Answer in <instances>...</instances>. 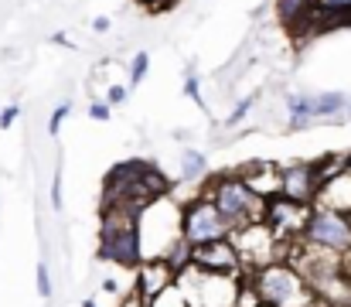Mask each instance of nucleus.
<instances>
[{
    "instance_id": "1",
    "label": "nucleus",
    "mask_w": 351,
    "mask_h": 307,
    "mask_svg": "<svg viewBox=\"0 0 351 307\" xmlns=\"http://www.w3.org/2000/svg\"><path fill=\"white\" fill-rule=\"evenodd\" d=\"M167 195H171V181L160 174L157 164L140 161V157H126L106 171L99 208H126V212L140 215L147 205L160 202Z\"/></svg>"
},
{
    "instance_id": "2",
    "label": "nucleus",
    "mask_w": 351,
    "mask_h": 307,
    "mask_svg": "<svg viewBox=\"0 0 351 307\" xmlns=\"http://www.w3.org/2000/svg\"><path fill=\"white\" fill-rule=\"evenodd\" d=\"M96 253L103 263H113L117 270H136L143 256L140 239V215L126 208H99V229H96Z\"/></svg>"
},
{
    "instance_id": "3",
    "label": "nucleus",
    "mask_w": 351,
    "mask_h": 307,
    "mask_svg": "<svg viewBox=\"0 0 351 307\" xmlns=\"http://www.w3.org/2000/svg\"><path fill=\"white\" fill-rule=\"evenodd\" d=\"M245 280L256 287L259 301L269 307H324L317 301L314 287L307 284V277L290 260H273V263L245 273Z\"/></svg>"
},
{
    "instance_id": "4",
    "label": "nucleus",
    "mask_w": 351,
    "mask_h": 307,
    "mask_svg": "<svg viewBox=\"0 0 351 307\" xmlns=\"http://www.w3.org/2000/svg\"><path fill=\"white\" fill-rule=\"evenodd\" d=\"M205 195L215 202V208L222 212V218L232 225V232L263 222L266 198L256 195L242 174H215V178H208L205 181Z\"/></svg>"
},
{
    "instance_id": "5",
    "label": "nucleus",
    "mask_w": 351,
    "mask_h": 307,
    "mask_svg": "<svg viewBox=\"0 0 351 307\" xmlns=\"http://www.w3.org/2000/svg\"><path fill=\"white\" fill-rule=\"evenodd\" d=\"M229 236H232V225L222 218V212L205 195V188L195 192L188 202H181V239L191 249L215 239H229Z\"/></svg>"
},
{
    "instance_id": "6",
    "label": "nucleus",
    "mask_w": 351,
    "mask_h": 307,
    "mask_svg": "<svg viewBox=\"0 0 351 307\" xmlns=\"http://www.w3.org/2000/svg\"><path fill=\"white\" fill-rule=\"evenodd\" d=\"M304 246L335 253V256H351V215L335 212V208H311V218L304 225Z\"/></svg>"
},
{
    "instance_id": "7",
    "label": "nucleus",
    "mask_w": 351,
    "mask_h": 307,
    "mask_svg": "<svg viewBox=\"0 0 351 307\" xmlns=\"http://www.w3.org/2000/svg\"><path fill=\"white\" fill-rule=\"evenodd\" d=\"M239 284H242V280L212 277V273H202V270H195V266H188V270L178 277V287H181V294L188 297L191 307H235Z\"/></svg>"
},
{
    "instance_id": "8",
    "label": "nucleus",
    "mask_w": 351,
    "mask_h": 307,
    "mask_svg": "<svg viewBox=\"0 0 351 307\" xmlns=\"http://www.w3.org/2000/svg\"><path fill=\"white\" fill-rule=\"evenodd\" d=\"M311 208L314 205H300V202L283 198V195H273V198H266L263 225L276 236L280 246H293V242L304 239V225L311 218Z\"/></svg>"
},
{
    "instance_id": "9",
    "label": "nucleus",
    "mask_w": 351,
    "mask_h": 307,
    "mask_svg": "<svg viewBox=\"0 0 351 307\" xmlns=\"http://www.w3.org/2000/svg\"><path fill=\"white\" fill-rule=\"evenodd\" d=\"M232 242H235V249H239V256H242L245 273H252V270H259V266H266L273 260H287V246H280L276 236L263 222L259 225H249V229H235Z\"/></svg>"
},
{
    "instance_id": "10",
    "label": "nucleus",
    "mask_w": 351,
    "mask_h": 307,
    "mask_svg": "<svg viewBox=\"0 0 351 307\" xmlns=\"http://www.w3.org/2000/svg\"><path fill=\"white\" fill-rule=\"evenodd\" d=\"M191 266L202 270V273H212V277H232V280L245 277V266H242V256L235 249L232 236L205 242V246H195L191 249Z\"/></svg>"
},
{
    "instance_id": "11",
    "label": "nucleus",
    "mask_w": 351,
    "mask_h": 307,
    "mask_svg": "<svg viewBox=\"0 0 351 307\" xmlns=\"http://www.w3.org/2000/svg\"><path fill=\"white\" fill-rule=\"evenodd\" d=\"M178 270L164 260V256H147L136 270H133V294L140 297V301H147V304H154L160 294H167L171 287H178Z\"/></svg>"
},
{
    "instance_id": "12",
    "label": "nucleus",
    "mask_w": 351,
    "mask_h": 307,
    "mask_svg": "<svg viewBox=\"0 0 351 307\" xmlns=\"http://www.w3.org/2000/svg\"><path fill=\"white\" fill-rule=\"evenodd\" d=\"M321 192V178H317V164L314 161H293L287 168H280V195L290 202L314 205Z\"/></svg>"
},
{
    "instance_id": "13",
    "label": "nucleus",
    "mask_w": 351,
    "mask_h": 307,
    "mask_svg": "<svg viewBox=\"0 0 351 307\" xmlns=\"http://www.w3.org/2000/svg\"><path fill=\"white\" fill-rule=\"evenodd\" d=\"M321 208H335V212H345L351 215V171L345 168L341 174H335L331 181H324L321 185V192H317V202Z\"/></svg>"
},
{
    "instance_id": "14",
    "label": "nucleus",
    "mask_w": 351,
    "mask_h": 307,
    "mask_svg": "<svg viewBox=\"0 0 351 307\" xmlns=\"http://www.w3.org/2000/svg\"><path fill=\"white\" fill-rule=\"evenodd\" d=\"M208 178H212V174H208V157H205L198 147H184V150H181L178 181H181V185H202V188H205Z\"/></svg>"
},
{
    "instance_id": "15",
    "label": "nucleus",
    "mask_w": 351,
    "mask_h": 307,
    "mask_svg": "<svg viewBox=\"0 0 351 307\" xmlns=\"http://www.w3.org/2000/svg\"><path fill=\"white\" fill-rule=\"evenodd\" d=\"M348 96L345 93H311V116L314 120H335L348 109Z\"/></svg>"
},
{
    "instance_id": "16",
    "label": "nucleus",
    "mask_w": 351,
    "mask_h": 307,
    "mask_svg": "<svg viewBox=\"0 0 351 307\" xmlns=\"http://www.w3.org/2000/svg\"><path fill=\"white\" fill-rule=\"evenodd\" d=\"M287 109H290V130H304L314 123L311 116V93H290L287 96Z\"/></svg>"
},
{
    "instance_id": "17",
    "label": "nucleus",
    "mask_w": 351,
    "mask_h": 307,
    "mask_svg": "<svg viewBox=\"0 0 351 307\" xmlns=\"http://www.w3.org/2000/svg\"><path fill=\"white\" fill-rule=\"evenodd\" d=\"M34 291H38V297H41V301H48V297L55 294V284H51V266H48V260H38V266H34Z\"/></svg>"
},
{
    "instance_id": "18",
    "label": "nucleus",
    "mask_w": 351,
    "mask_h": 307,
    "mask_svg": "<svg viewBox=\"0 0 351 307\" xmlns=\"http://www.w3.org/2000/svg\"><path fill=\"white\" fill-rule=\"evenodd\" d=\"M147 72H150V55L147 52H136L133 62H130V89H136L147 79Z\"/></svg>"
},
{
    "instance_id": "19",
    "label": "nucleus",
    "mask_w": 351,
    "mask_h": 307,
    "mask_svg": "<svg viewBox=\"0 0 351 307\" xmlns=\"http://www.w3.org/2000/svg\"><path fill=\"white\" fill-rule=\"evenodd\" d=\"M184 96L195 102V106H205V100H202V79H198V72H195V69H188V72H184Z\"/></svg>"
},
{
    "instance_id": "20",
    "label": "nucleus",
    "mask_w": 351,
    "mask_h": 307,
    "mask_svg": "<svg viewBox=\"0 0 351 307\" xmlns=\"http://www.w3.org/2000/svg\"><path fill=\"white\" fill-rule=\"evenodd\" d=\"M69 113H72V102H58V106L51 109V116H48V133H51V137H58V130H62V123H65Z\"/></svg>"
},
{
    "instance_id": "21",
    "label": "nucleus",
    "mask_w": 351,
    "mask_h": 307,
    "mask_svg": "<svg viewBox=\"0 0 351 307\" xmlns=\"http://www.w3.org/2000/svg\"><path fill=\"white\" fill-rule=\"evenodd\" d=\"M150 307H191V304H188V297L181 294V287H171L167 294H160Z\"/></svg>"
},
{
    "instance_id": "22",
    "label": "nucleus",
    "mask_w": 351,
    "mask_h": 307,
    "mask_svg": "<svg viewBox=\"0 0 351 307\" xmlns=\"http://www.w3.org/2000/svg\"><path fill=\"white\" fill-rule=\"evenodd\" d=\"M256 106V96H245V100H239L235 102V109L229 113V120H226V126H239L245 116H249V109Z\"/></svg>"
},
{
    "instance_id": "23",
    "label": "nucleus",
    "mask_w": 351,
    "mask_h": 307,
    "mask_svg": "<svg viewBox=\"0 0 351 307\" xmlns=\"http://www.w3.org/2000/svg\"><path fill=\"white\" fill-rule=\"evenodd\" d=\"M51 208L62 212L65 208V192H62V164L55 168V178H51Z\"/></svg>"
},
{
    "instance_id": "24",
    "label": "nucleus",
    "mask_w": 351,
    "mask_h": 307,
    "mask_svg": "<svg viewBox=\"0 0 351 307\" xmlns=\"http://www.w3.org/2000/svg\"><path fill=\"white\" fill-rule=\"evenodd\" d=\"M89 116H93V120H99V123H106V120L113 116V106H110L106 100H93L89 102Z\"/></svg>"
},
{
    "instance_id": "25",
    "label": "nucleus",
    "mask_w": 351,
    "mask_h": 307,
    "mask_svg": "<svg viewBox=\"0 0 351 307\" xmlns=\"http://www.w3.org/2000/svg\"><path fill=\"white\" fill-rule=\"evenodd\" d=\"M147 14H164V10H171V7H178L181 0H136Z\"/></svg>"
},
{
    "instance_id": "26",
    "label": "nucleus",
    "mask_w": 351,
    "mask_h": 307,
    "mask_svg": "<svg viewBox=\"0 0 351 307\" xmlns=\"http://www.w3.org/2000/svg\"><path fill=\"white\" fill-rule=\"evenodd\" d=\"M17 116H21V106H17V102L3 106V109H0V130H10V126L17 123Z\"/></svg>"
},
{
    "instance_id": "27",
    "label": "nucleus",
    "mask_w": 351,
    "mask_h": 307,
    "mask_svg": "<svg viewBox=\"0 0 351 307\" xmlns=\"http://www.w3.org/2000/svg\"><path fill=\"white\" fill-rule=\"evenodd\" d=\"M126 96H130V86H110V89H106V102H110V106H123Z\"/></svg>"
},
{
    "instance_id": "28",
    "label": "nucleus",
    "mask_w": 351,
    "mask_h": 307,
    "mask_svg": "<svg viewBox=\"0 0 351 307\" xmlns=\"http://www.w3.org/2000/svg\"><path fill=\"white\" fill-rule=\"evenodd\" d=\"M119 307H150V304H147V301H140V297H136V294L130 291V294L123 297V304H119Z\"/></svg>"
},
{
    "instance_id": "29",
    "label": "nucleus",
    "mask_w": 351,
    "mask_h": 307,
    "mask_svg": "<svg viewBox=\"0 0 351 307\" xmlns=\"http://www.w3.org/2000/svg\"><path fill=\"white\" fill-rule=\"evenodd\" d=\"M103 294H119V280L106 277V280H103Z\"/></svg>"
},
{
    "instance_id": "30",
    "label": "nucleus",
    "mask_w": 351,
    "mask_h": 307,
    "mask_svg": "<svg viewBox=\"0 0 351 307\" xmlns=\"http://www.w3.org/2000/svg\"><path fill=\"white\" fill-rule=\"evenodd\" d=\"M93 31L106 34V31H110V17H96V21H93Z\"/></svg>"
},
{
    "instance_id": "31",
    "label": "nucleus",
    "mask_w": 351,
    "mask_h": 307,
    "mask_svg": "<svg viewBox=\"0 0 351 307\" xmlns=\"http://www.w3.org/2000/svg\"><path fill=\"white\" fill-rule=\"evenodd\" d=\"M82 307H99V301H96V297H86V301H82Z\"/></svg>"
},
{
    "instance_id": "32",
    "label": "nucleus",
    "mask_w": 351,
    "mask_h": 307,
    "mask_svg": "<svg viewBox=\"0 0 351 307\" xmlns=\"http://www.w3.org/2000/svg\"><path fill=\"white\" fill-rule=\"evenodd\" d=\"M345 113H348V116H351V102H348V109H345Z\"/></svg>"
},
{
    "instance_id": "33",
    "label": "nucleus",
    "mask_w": 351,
    "mask_h": 307,
    "mask_svg": "<svg viewBox=\"0 0 351 307\" xmlns=\"http://www.w3.org/2000/svg\"><path fill=\"white\" fill-rule=\"evenodd\" d=\"M259 307H269V304H259Z\"/></svg>"
}]
</instances>
